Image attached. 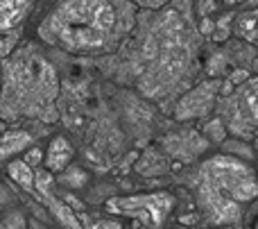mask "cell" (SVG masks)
Returning <instances> with one entry per match:
<instances>
[{
  "mask_svg": "<svg viewBox=\"0 0 258 229\" xmlns=\"http://www.w3.org/2000/svg\"><path fill=\"white\" fill-rule=\"evenodd\" d=\"M209 145V139L200 134L195 130H183L177 134H170L163 139V148L168 150L172 157H177L179 161H192L195 157H200Z\"/></svg>",
  "mask_w": 258,
  "mask_h": 229,
  "instance_id": "cell-8",
  "label": "cell"
},
{
  "mask_svg": "<svg viewBox=\"0 0 258 229\" xmlns=\"http://www.w3.org/2000/svg\"><path fill=\"white\" fill-rule=\"evenodd\" d=\"M0 229H30V225H27L25 216H23L21 211H14V213H7V216L3 218Z\"/></svg>",
  "mask_w": 258,
  "mask_h": 229,
  "instance_id": "cell-19",
  "label": "cell"
},
{
  "mask_svg": "<svg viewBox=\"0 0 258 229\" xmlns=\"http://www.w3.org/2000/svg\"><path fill=\"white\" fill-rule=\"evenodd\" d=\"M134 168H136V173H141V175H145V177H154V175H163V173H168L170 166H168V159H165L159 150L147 148L145 154L138 159Z\"/></svg>",
  "mask_w": 258,
  "mask_h": 229,
  "instance_id": "cell-12",
  "label": "cell"
},
{
  "mask_svg": "<svg viewBox=\"0 0 258 229\" xmlns=\"http://www.w3.org/2000/svg\"><path fill=\"white\" fill-rule=\"evenodd\" d=\"M200 30H202V34H213V32H215V23L213 21H211V18H202V27H200Z\"/></svg>",
  "mask_w": 258,
  "mask_h": 229,
  "instance_id": "cell-25",
  "label": "cell"
},
{
  "mask_svg": "<svg viewBox=\"0 0 258 229\" xmlns=\"http://www.w3.org/2000/svg\"><path fill=\"white\" fill-rule=\"evenodd\" d=\"M32 0H0V30H12L30 12Z\"/></svg>",
  "mask_w": 258,
  "mask_h": 229,
  "instance_id": "cell-10",
  "label": "cell"
},
{
  "mask_svg": "<svg viewBox=\"0 0 258 229\" xmlns=\"http://www.w3.org/2000/svg\"><path fill=\"white\" fill-rule=\"evenodd\" d=\"M229 80H231L233 84H242L245 80H249V73H247V71H233Z\"/></svg>",
  "mask_w": 258,
  "mask_h": 229,
  "instance_id": "cell-24",
  "label": "cell"
},
{
  "mask_svg": "<svg viewBox=\"0 0 258 229\" xmlns=\"http://www.w3.org/2000/svg\"><path fill=\"white\" fill-rule=\"evenodd\" d=\"M50 184H52L50 173H45V170L36 173V198H39L41 202L50 209V211H52V216L61 222L63 229H86L84 225H82L80 218L75 216V209H71L68 204L59 202V200L54 198V193L50 191Z\"/></svg>",
  "mask_w": 258,
  "mask_h": 229,
  "instance_id": "cell-7",
  "label": "cell"
},
{
  "mask_svg": "<svg viewBox=\"0 0 258 229\" xmlns=\"http://www.w3.org/2000/svg\"><path fill=\"white\" fill-rule=\"evenodd\" d=\"M200 180L209 182L236 202H251L258 198L256 173L233 154H218L209 159L200 170Z\"/></svg>",
  "mask_w": 258,
  "mask_h": 229,
  "instance_id": "cell-3",
  "label": "cell"
},
{
  "mask_svg": "<svg viewBox=\"0 0 258 229\" xmlns=\"http://www.w3.org/2000/svg\"><path fill=\"white\" fill-rule=\"evenodd\" d=\"M213 7H215V5H213V0H202V5H200V14H202V18H204L206 14H209Z\"/></svg>",
  "mask_w": 258,
  "mask_h": 229,
  "instance_id": "cell-27",
  "label": "cell"
},
{
  "mask_svg": "<svg viewBox=\"0 0 258 229\" xmlns=\"http://www.w3.org/2000/svg\"><path fill=\"white\" fill-rule=\"evenodd\" d=\"M118 14L113 0H63L41 23L39 34L73 52L100 50L118 32Z\"/></svg>",
  "mask_w": 258,
  "mask_h": 229,
  "instance_id": "cell-1",
  "label": "cell"
},
{
  "mask_svg": "<svg viewBox=\"0 0 258 229\" xmlns=\"http://www.w3.org/2000/svg\"><path fill=\"white\" fill-rule=\"evenodd\" d=\"M32 143V136L25 130H9L0 134V161L9 159L12 154L23 152Z\"/></svg>",
  "mask_w": 258,
  "mask_h": 229,
  "instance_id": "cell-11",
  "label": "cell"
},
{
  "mask_svg": "<svg viewBox=\"0 0 258 229\" xmlns=\"http://www.w3.org/2000/svg\"><path fill=\"white\" fill-rule=\"evenodd\" d=\"M220 89H222L220 82H204V84L195 86V89L188 91V93L179 100L177 109H174V116H177L179 121H188V118L204 116V113L211 109L215 93H218Z\"/></svg>",
  "mask_w": 258,
  "mask_h": 229,
  "instance_id": "cell-6",
  "label": "cell"
},
{
  "mask_svg": "<svg viewBox=\"0 0 258 229\" xmlns=\"http://www.w3.org/2000/svg\"><path fill=\"white\" fill-rule=\"evenodd\" d=\"M57 77L52 66L39 54L23 52V57L5 64L0 111H7V116H43L45 109L52 107Z\"/></svg>",
  "mask_w": 258,
  "mask_h": 229,
  "instance_id": "cell-2",
  "label": "cell"
},
{
  "mask_svg": "<svg viewBox=\"0 0 258 229\" xmlns=\"http://www.w3.org/2000/svg\"><path fill=\"white\" fill-rule=\"evenodd\" d=\"M80 220L86 229H122L116 220H89L86 216H80Z\"/></svg>",
  "mask_w": 258,
  "mask_h": 229,
  "instance_id": "cell-20",
  "label": "cell"
},
{
  "mask_svg": "<svg viewBox=\"0 0 258 229\" xmlns=\"http://www.w3.org/2000/svg\"><path fill=\"white\" fill-rule=\"evenodd\" d=\"M14 43H16V34L14 32H5V34H0V64H3V59L9 54V50L14 48Z\"/></svg>",
  "mask_w": 258,
  "mask_h": 229,
  "instance_id": "cell-21",
  "label": "cell"
},
{
  "mask_svg": "<svg viewBox=\"0 0 258 229\" xmlns=\"http://www.w3.org/2000/svg\"><path fill=\"white\" fill-rule=\"evenodd\" d=\"M222 148H224V152L233 154V157H236V154H240L242 159H251V157H254V150H251L247 143H242V141H224Z\"/></svg>",
  "mask_w": 258,
  "mask_h": 229,
  "instance_id": "cell-18",
  "label": "cell"
},
{
  "mask_svg": "<svg viewBox=\"0 0 258 229\" xmlns=\"http://www.w3.org/2000/svg\"><path fill=\"white\" fill-rule=\"evenodd\" d=\"M233 86H236V84H233L231 80H227V82H224V86H222V95H229V93H231V91H233Z\"/></svg>",
  "mask_w": 258,
  "mask_h": 229,
  "instance_id": "cell-28",
  "label": "cell"
},
{
  "mask_svg": "<svg viewBox=\"0 0 258 229\" xmlns=\"http://www.w3.org/2000/svg\"><path fill=\"white\" fill-rule=\"evenodd\" d=\"M174 7L183 14V18H190V0H174Z\"/></svg>",
  "mask_w": 258,
  "mask_h": 229,
  "instance_id": "cell-23",
  "label": "cell"
},
{
  "mask_svg": "<svg viewBox=\"0 0 258 229\" xmlns=\"http://www.w3.org/2000/svg\"><path fill=\"white\" fill-rule=\"evenodd\" d=\"M256 148H258V134H256Z\"/></svg>",
  "mask_w": 258,
  "mask_h": 229,
  "instance_id": "cell-30",
  "label": "cell"
},
{
  "mask_svg": "<svg viewBox=\"0 0 258 229\" xmlns=\"http://www.w3.org/2000/svg\"><path fill=\"white\" fill-rule=\"evenodd\" d=\"M132 3H138V5H143V7L156 9V7H161V5H163L165 0H132Z\"/></svg>",
  "mask_w": 258,
  "mask_h": 229,
  "instance_id": "cell-26",
  "label": "cell"
},
{
  "mask_svg": "<svg viewBox=\"0 0 258 229\" xmlns=\"http://www.w3.org/2000/svg\"><path fill=\"white\" fill-rule=\"evenodd\" d=\"M236 34L247 41H258V9L249 14H242L236 21Z\"/></svg>",
  "mask_w": 258,
  "mask_h": 229,
  "instance_id": "cell-14",
  "label": "cell"
},
{
  "mask_svg": "<svg viewBox=\"0 0 258 229\" xmlns=\"http://www.w3.org/2000/svg\"><path fill=\"white\" fill-rule=\"evenodd\" d=\"M73 159V145L63 136H54L50 143L48 152H45V166L50 173H63Z\"/></svg>",
  "mask_w": 258,
  "mask_h": 229,
  "instance_id": "cell-9",
  "label": "cell"
},
{
  "mask_svg": "<svg viewBox=\"0 0 258 229\" xmlns=\"http://www.w3.org/2000/svg\"><path fill=\"white\" fill-rule=\"evenodd\" d=\"M61 182L63 184H68L71 189H80V186L86 184V173L82 170V168H77V166H68L66 170L61 173Z\"/></svg>",
  "mask_w": 258,
  "mask_h": 229,
  "instance_id": "cell-17",
  "label": "cell"
},
{
  "mask_svg": "<svg viewBox=\"0 0 258 229\" xmlns=\"http://www.w3.org/2000/svg\"><path fill=\"white\" fill-rule=\"evenodd\" d=\"M242 98H245V104H247L249 116L254 118V123H258V80H254L251 84H247Z\"/></svg>",
  "mask_w": 258,
  "mask_h": 229,
  "instance_id": "cell-16",
  "label": "cell"
},
{
  "mask_svg": "<svg viewBox=\"0 0 258 229\" xmlns=\"http://www.w3.org/2000/svg\"><path fill=\"white\" fill-rule=\"evenodd\" d=\"M204 136L213 143H224V136H227V127H224L222 118H213L204 125Z\"/></svg>",
  "mask_w": 258,
  "mask_h": 229,
  "instance_id": "cell-15",
  "label": "cell"
},
{
  "mask_svg": "<svg viewBox=\"0 0 258 229\" xmlns=\"http://www.w3.org/2000/svg\"><path fill=\"white\" fill-rule=\"evenodd\" d=\"M218 229H222V227H218Z\"/></svg>",
  "mask_w": 258,
  "mask_h": 229,
  "instance_id": "cell-31",
  "label": "cell"
},
{
  "mask_svg": "<svg viewBox=\"0 0 258 229\" xmlns=\"http://www.w3.org/2000/svg\"><path fill=\"white\" fill-rule=\"evenodd\" d=\"M41 159H43V152H41L39 148H32L30 152H27L25 161H27V163H32V166H36V163H41Z\"/></svg>",
  "mask_w": 258,
  "mask_h": 229,
  "instance_id": "cell-22",
  "label": "cell"
},
{
  "mask_svg": "<svg viewBox=\"0 0 258 229\" xmlns=\"http://www.w3.org/2000/svg\"><path fill=\"white\" fill-rule=\"evenodd\" d=\"M172 195L168 193H150V195H132V198H113L107 202L109 213L138 218L152 227L163 225L168 213L172 211Z\"/></svg>",
  "mask_w": 258,
  "mask_h": 229,
  "instance_id": "cell-4",
  "label": "cell"
},
{
  "mask_svg": "<svg viewBox=\"0 0 258 229\" xmlns=\"http://www.w3.org/2000/svg\"><path fill=\"white\" fill-rule=\"evenodd\" d=\"M7 173L23 191H27V193L36 191V173H32L27 161H12L7 166Z\"/></svg>",
  "mask_w": 258,
  "mask_h": 229,
  "instance_id": "cell-13",
  "label": "cell"
},
{
  "mask_svg": "<svg viewBox=\"0 0 258 229\" xmlns=\"http://www.w3.org/2000/svg\"><path fill=\"white\" fill-rule=\"evenodd\" d=\"M200 207L206 213L213 225L218 227H227V225H236L240 220V202L231 200L229 195H224L222 191H218L215 186H211L209 182L200 180Z\"/></svg>",
  "mask_w": 258,
  "mask_h": 229,
  "instance_id": "cell-5",
  "label": "cell"
},
{
  "mask_svg": "<svg viewBox=\"0 0 258 229\" xmlns=\"http://www.w3.org/2000/svg\"><path fill=\"white\" fill-rule=\"evenodd\" d=\"M30 229H45V227H43V225H41V222L32 220V222H30Z\"/></svg>",
  "mask_w": 258,
  "mask_h": 229,
  "instance_id": "cell-29",
  "label": "cell"
}]
</instances>
